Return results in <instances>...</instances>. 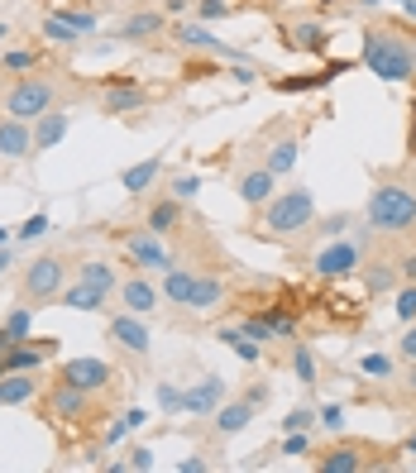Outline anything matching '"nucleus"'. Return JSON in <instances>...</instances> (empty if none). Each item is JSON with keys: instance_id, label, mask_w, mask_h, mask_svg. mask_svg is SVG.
Returning a JSON list of instances; mask_svg holds the SVG:
<instances>
[{"instance_id": "nucleus-1", "label": "nucleus", "mask_w": 416, "mask_h": 473, "mask_svg": "<svg viewBox=\"0 0 416 473\" xmlns=\"http://www.w3.org/2000/svg\"><path fill=\"white\" fill-rule=\"evenodd\" d=\"M359 63H364L378 81H393L397 87V81H412V72H416V48L397 30L373 24V30H364V53H359Z\"/></svg>"}, {"instance_id": "nucleus-2", "label": "nucleus", "mask_w": 416, "mask_h": 473, "mask_svg": "<svg viewBox=\"0 0 416 473\" xmlns=\"http://www.w3.org/2000/svg\"><path fill=\"white\" fill-rule=\"evenodd\" d=\"M364 220L373 234H407L416 230V187L407 182H378L369 191Z\"/></svg>"}, {"instance_id": "nucleus-3", "label": "nucleus", "mask_w": 416, "mask_h": 473, "mask_svg": "<svg viewBox=\"0 0 416 473\" xmlns=\"http://www.w3.org/2000/svg\"><path fill=\"white\" fill-rule=\"evenodd\" d=\"M307 225H316V197H311L307 187L273 191V201L263 206V220H259V230H263V234H277V240L301 234Z\"/></svg>"}, {"instance_id": "nucleus-4", "label": "nucleus", "mask_w": 416, "mask_h": 473, "mask_svg": "<svg viewBox=\"0 0 416 473\" xmlns=\"http://www.w3.org/2000/svg\"><path fill=\"white\" fill-rule=\"evenodd\" d=\"M44 110H53V81L48 77H20L15 87L5 91V115L34 124Z\"/></svg>"}, {"instance_id": "nucleus-5", "label": "nucleus", "mask_w": 416, "mask_h": 473, "mask_svg": "<svg viewBox=\"0 0 416 473\" xmlns=\"http://www.w3.org/2000/svg\"><path fill=\"white\" fill-rule=\"evenodd\" d=\"M24 297H30L34 306H48L53 297H63V283H67V263L63 258H53V254H44V258H34L30 268H24Z\"/></svg>"}, {"instance_id": "nucleus-6", "label": "nucleus", "mask_w": 416, "mask_h": 473, "mask_svg": "<svg viewBox=\"0 0 416 473\" xmlns=\"http://www.w3.org/2000/svg\"><path fill=\"white\" fill-rule=\"evenodd\" d=\"M364 244H369V234H354V240H330L321 254H316V273L321 277H350L359 268V258H364Z\"/></svg>"}, {"instance_id": "nucleus-7", "label": "nucleus", "mask_w": 416, "mask_h": 473, "mask_svg": "<svg viewBox=\"0 0 416 473\" xmlns=\"http://www.w3.org/2000/svg\"><path fill=\"white\" fill-rule=\"evenodd\" d=\"M110 340H115L124 354L144 359L149 350H154V335H149V316H134V311H115V316H110Z\"/></svg>"}, {"instance_id": "nucleus-8", "label": "nucleus", "mask_w": 416, "mask_h": 473, "mask_svg": "<svg viewBox=\"0 0 416 473\" xmlns=\"http://www.w3.org/2000/svg\"><path fill=\"white\" fill-rule=\"evenodd\" d=\"M124 254H130V263L134 268H177L173 263V254L158 244V234L154 230H134V234H124Z\"/></svg>"}, {"instance_id": "nucleus-9", "label": "nucleus", "mask_w": 416, "mask_h": 473, "mask_svg": "<svg viewBox=\"0 0 416 473\" xmlns=\"http://www.w3.org/2000/svg\"><path fill=\"white\" fill-rule=\"evenodd\" d=\"M87 411H91V393H81L77 383L58 378V387L48 393V416H58V421H81Z\"/></svg>"}, {"instance_id": "nucleus-10", "label": "nucleus", "mask_w": 416, "mask_h": 473, "mask_svg": "<svg viewBox=\"0 0 416 473\" xmlns=\"http://www.w3.org/2000/svg\"><path fill=\"white\" fill-rule=\"evenodd\" d=\"M273 187H277V173H268V163L263 168H244L240 182H234V191H240L244 206H254V211H263V206L273 201Z\"/></svg>"}, {"instance_id": "nucleus-11", "label": "nucleus", "mask_w": 416, "mask_h": 473, "mask_svg": "<svg viewBox=\"0 0 416 473\" xmlns=\"http://www.w3.org/2000/svg\"><path fill=\"white\" fill-rule=\"evenodd\" d=\"M63 378L67 383H77L81 393H101V387H110V364H101V359H67L63 364Z\"/></svg>"}, {"instance_id": "nucleus-12", "label": "nucleus", "mask_w": 416, "mask_h": 473, "mask_svg": "<svg viewBox=\"0 0 416 473\" xmlns=\"http://www.w3.org/2000/svg\"><path fill=\"white\" fill-rule=\"evenodd\" d=\"M220 401H225V378H201L183 393V416H216Z\"/></svg>"}, {"instance_id": "nucleus-13", "label": "nucleus", "mask_w": 416, "mask_h": 473, "mask_svg": "<svg viewBox=\"0 0 416 473\" xmlns=\"http://www.w3.org/2000/svg\"><path fill=\"white\" fill-rule=\"evenodd\" d=\"M120 306L134 316H154L158 311V287L149 283V277H120Z\"/></svg>"}, {"instance_id": "nucleus-14", "label": "nucleus", "mask_w": 416, "mask_h": 473, "mask_svg": "<svg viewBox=\"0 0 416 473\" xmlns=\"http://www.w3.org/2000/svg\"><path fill=\"white\" fill-rule=\"evenodd\" d=\"M34 153V124L5 115L0 120V158H30Z\"/></svg>"}, {"instance_id": "nucleus-15", "label": "nucleus", "mask_w": 416, "mask_h": 473, "mask_svg": "<svg viewBox=\"0 0 416 473\" xmlns=\"http://www.w3.org/2000/svg\"><path fill=\"white\" fill-rule=\"evenodd\" d=\"M67 130H72V115L67 110H44V115L34 120V153H44V148H58Z\"/></svg>"}, {"instance_id": "nucleus-16", "label": "nucleus", "mask_w": 416, "mask_h": 473, "mask_svg": "<svg viewBox=\"0 0 416 473\" xmlns=\"http://www.w3.org/2000/svg\"><path fill=\"white\" fill-rule=\"evenodd\" d=\"M340 72H350V63H330V67H321V72H311V77H277L273 87L283 91V96H301V91H321V87H330Z\"/></svg>"}, {"instance_id": "nucleus-17", "label": "nucleus", "mask_w": 416, "mask_h": 473, "mask_svg": "<svg viewBox=\"0 0 416 473\" xmlns=\"http://www.w3.org/2000/svg\"><path fill=\"white\" fill-rule=\"evenodd\" d=\"M173 38H177L183 48H191V53H220V58H234V53H230L225 44H220V38H216L211 30H206L201 20H191V24L183 20V24H177V34H173Z\"/></svg>"}, {"instance_id": "nucleus-18", "label": "nucleus", "mask_w": 416, "mask_h": 473, "mask_svg": "<svg viewBox=\"0 0 416 473\" xmlns=\"http://www.w3.org/2000/svg\"><path fill=\"white\" fill-rule=\"evenodd\" d=\"M149 106V91L134 87V81H110L106 87V110L110 115H130V110H144Z\"/></svg>"}, {"instance_id": "nucleus-19", "label": "nucleus", "mask_w": 416, "mask_h": 473, "mask_svg": "<svg viewBox=\"0 0 416 473\" xmlns=\"http://www.w3.org/2000/svg\"><path fill=\"white\" fill-rule=\"evenodd\" d=\"M34 393H38V373H30V368L0 378V407H24Z\"/></svg>"}, {"instance_id": "nucleus-20", "label": "nucleus", "mask_w": 416, "mask_h": 473, "mask_svg": "<svg viewBox=\"0 0 416 473\" xmlns=\"http://www.w3.org/2000/svg\"><path fill=\"white\" fill-rule=\"evenodd\" d=\"M77 283L101 287L106 297H110V291H120V273H115V263H110V258H87V263L77 268Z\"/></svg>"}, {"instance_id": "nucleus-21", "label": "nucleus", "mask_w": 416, "mask_h": 473, "mask_svg": "<svg viewBox=\"0 0 416 473\" xmlns=\"http://www.w3.org/2000/svg\"><path fill=\"white\" fill-rule=\"evenodd\" d=\"M163 34V10H134L130 20L120 24V38H130V44H144V38Z\"/></svg>"}, {"instance_id": "nucleus-22", "label": "nucleus", "mask_w": 416, "mask_h": 473, "mask_svg": "<svg viewBox=\"0 0 416 473\" xmlns=\"http://www.w3.org/2000/svg\"><path fill=\"white\" fill-rule=\"evenodd\" d=\"M158 173H163V158H144V163H134V168L120 173V187L130 191V197H144V191L158 182Z\"/></svg>"}, {"instance_id": "nucleus-23", "label": "nucleus", "mask_w": 416, "mask_h": 473, "mask_svg": "<svg viewBox=\"0 0 416 473\" xmlns=\"http://www.w3.org/2000/svg\"><path fill=\"white\" fill-rule=\"evenodd\" d=\"M211 421H216L220 435H240V430H244L249 421H254V407H249V401H220Z\"/></svg>"}, {"instance_id": "nucleus-24", "label": "nucleus", "mask_w": 416, "mask_h": 473, "mask_svg": "<svg viewBox=\"0 0 416 473\" xmlns=\"http://www.w3.org/2000/svg\"><path fill=\"white\" fill-rule=\"evenodd\" d=\"M316 469L321 473H359L364 469V450H354V444H335V450H326L316 459Z\"/></svg>"}, {"instance_id": "nucleus-25", "label": "nucleus", "mask_w": 416, "mask_h": 473, "mask_svg": "<svg viewBox=\"0 0 416 473\" xmlns=\"http://www.w3.org/2000/svg\"><path fill=\"white\" fill-rule=\"evenodd\" d=\"M216 340L225 344V350H234V359H240V364H259V359H263V344H259V340H249L244 330L220 325V335H216Z\"/></svg>"}, {"instance_id": "nucleus-26", "label": "nucleus", "mask_w": 416, "mask_h": 473, "mask_svg": "<svg viewBox=\"0 0 416 473\" xmlns=\"http://www.w3.org/2000/svg\"><path fill=\"white\" fill-rule=\"evenodd\" d=\"M177 220H183V201L177 197H163V201H154L149 206V220H144V230H154V234H168Z\"/></svg>"}, {"instance_id": "nucleus-27", "label": "nucleus", "mask_w": 416, "mask_h": 473, "mask_svg": "<svg viewBox=\"0 0 416 473\" xmlns=\"http://www.w3.org/2000/svg\"><path fill=\"white\" fill-rule=\"evenodd\" d=\"M63 306H72V311H101V306L110 301L101 287H87V283H72V287H63Z\"/></svg>"}, {"instance_id": "nucleus-28", "label": "nucleus", "mask_w": 416, "mask_h": 473, "mask_svg": "<svg viewBox=\"0 0 416 473\" xmlns=\"http://www.w3.org/2000/svg\"><path fill=\"white\" fill-rule=\"evenodd\" d=\"M220 301H225V283L220 277H197V291H191L187 311H216Z\"/></svg>"}, {"instance_id": "nucleus-29", "label": "nucleus", "mask_w": 416, "mask_h": 473, "mask_svg": "<svg viewBox=\"0 0 416 473\" xmlns=\"http://www.w3.org/2000/svg\"><path fill=\"white\" fill-rule=\"evenodd\" d=\"M191 291H197V273H187V268H168V277H163V297L177 301V306H187V301H191Z\"/></svg>"}, {"instance_id": "nucleus-30", "label": "nucleus", "mask_w": 416, "mask_h": 473, "mask_svg": "<svg viewBox=\"0 0 416 473\" xmlns=\"http://www.w3.org/2000/svg\"><path fill=\"white\" fill-rule=\"evenodd\" d=\"M297 153H301V144H297L293 134H287V139H277V144L268 148V173H277V177H283V173H293V168H297Z\"/></svg>"}, {"instance_id": "nucleus-31", "label": "nucleus", "mask_w": 416, "mask_h": 473, "mask_svg": "<svg viewBox=\"0 0 416 473\" xmlns=\"http://www.w3.org/2000/svg\"><path fill=\"white\" fill-rule=\"evenodd\" d=\"M293 48H301V53H326V48H330L326 24H297V30H293Z\"/></svg>"}, {"instance_id": "nucleus-32", "label": "nucleus", "mask_w": 416, "mask_h": 473, "mask_svg": "<svg viewBox=\"0 0 416 473\" xmlns=\"http://www.w3.org/2000/svg\"><path fill=\"white\" fill-rule=\"evenodd\" d=\"M44 38H48V44H72V38H81V34H77L72 24H67V20L58 15V10H53V15L44 20Z\"/></svg>"}, {"instance_id": "nucleus-33", "label": "nucleus", "mask_w": 416, "mask_h": 473, "mask_svg": "<svg viewBox=\"0 0 416 473\" xmlns=\"http://www.w3.org/2000/svg\"><path fill=\"white\" fill-rule=\"evenodd\" d=\"M364 283H369V291H393L397 287V268L393 263H373V268L364 273Z\"/></svg>"}, {"instance_id": "nucleus-34", "label": "nucleus", "mask_w": 416, "mask_h": 473, "mask_svg": "<svg viewBox=\"0 0 416 473\" xmlns=\"http://www.w3.org/2000/svg\"><path fill=\"white\" fill-rule=\"evenodd\" d=\"M293 373L301 383H316V354L307 350V344H293Z\"/></svg>"}, {"instance_id": "nucleus-35", "label": "nucleus", "mask_w": 416, "mask_h": 473, "mask_svg": "<svg viewBox=\"0 0 416 473\" xmlns=\"http://www.w3.org/2000/svg\"><path fill=\"white\" fill-rule=\"evenodd\" d=\"M311 426H321V411L316 407H293L283 416V430H311Z\"/></svg>"}, {"instance_id": "nucleus-36", "label": "nucleus", "mask_w": 416, "mask_h": 473, "mask_svg": "<svg viewBox=\"0 0 416 473\" xmlns=\"http://www.w3.org/2000/svg\"><path fill=\"white\" fill-rule=\"evenodd\" d=\"M53 225H48V215L44 211H34L30 220H24V225L15 230V240H24V244H34V240H44V234H48Z\"/></svg>"}, {"instance_id": "nucleus-37", "label": "nucleus", "mask_w": 416, "mask_h": 473, "mask_svg": "<svg viewBox=\"0 0 416 473\" xmlns=\"http://www.w3.org/2000/svg\"><path fill=\"white\" fill-rule=\"evenodd\" d=\"M393 311H397V321H416V283H407V287H397V301H393Z\"/></svg>"}, {"instance_id": "nucleus-38", "label": "nucleus", "mask_w": 416, "mask_h": 473, "mask_svg": "<svg viewBox=\"0 0 416 473\" xmlns=\"http://www.w3.org/2000/svg\"><path fill=\"white\" fill-rule=\"evenodd\" d=\"M58 15L72 24L77 34H96V24H101V20H96V10H72V5H67V10H58Z\"/></svg>"}, {"instance_id": "nucleus-39", "label": "nucleus", "mask_w": 416, "mask_h": 473, "mask_svg": "<svg viewBox=\"0 0 416 473\" xmlns=\"http://www.w3.org/2000/svg\"><path fill=\"white\" fill-rule=\"evenodd\" d=\"M5 330H10L15 340H30V335H34V316L20 306V311H10V316H5Z\"/></svg>"}, {"instance_id": "nucleus-40", "label": "nucleus", "mask_w": 416, "mask_h": 473, "mask_svg": "<svg viewBox=\"0 0 416 473\" xmlns=\"http://www.w3.org/2000/svg\"><path fill=\"white\" fill-rule=\"evenodd\" d=\"M359 368H364L369 378H393V359H387V354H364V359H359Z\"/></svg>"}, {"instance_id": "nucleus-41", "label": "nucleus", "mask_w": 416, "mask_h": 473, "mask_svg": "<svg viewBox=\"0 0 416 473\" xmlns=\"http://www.w3.org/2000/svg\"><path fill=\"white\" fill-rule=\"evenodd\" d=\"M197 191H201V177H197V173L173 177V197H177V201H197Z\"/></svg>"}, {"instance_id": "nucleus-42", "label": "nucleus", "mask_w": 416, "mask_h": 473, "mask_svg": "<svg viewBox=\"0 0 416 473\" xmlns=\"http://www.w3.org/2000/svg\"><path fill=\"white\" fill-rule=\"evenodd\" d=\"M283 454H293V459L311 454V430H287V440H283Z\"/></svg>"}, {"instance_id": "nucleus-43", "label": "nucleus", "mask_w": 416, "mask_h": 473, "mask_svg": "<svg viewBox=\"0 0 416 473\" xmlns=\"http://www.w3.org/2000/svg\"><path fill=\"white\" fill-rule=\"evenodd\" d=\"M124 469H134V473L154 469V450H149V444H134V450L124 454Z\"/></svg>"}, {"instance_id": "nucleus-44", "label": "nucleus", "mask_w": 416, "mask_h": 473, "mask_svg": "<svg viewBox=\"0 0 416 473\" xmlns=\"http://www.w3.org/2000/svg\"><path fill=\"white\" fill-rule=\"evenodd\" d=\"M321 430H330V435H340V430H344V407H340V401L321 407Z\"/></svg>"}, {"instance_id": "nucleus-45", "label": "nucleus", "mask_w": 416, "mask_h": 473, "mask_svg": "<svg viewBox=\"0 0 416 473\" xmlns=\"http://www.w3.org/2000/svg\"><path fill=\"white\" fill-rule=\"evenodd\" d=\"M158 407L168 416H177V411H183V393H177L173 383H158Z\"/></svg>"}, {"instance_id": "nucleus-46", "label": "nucleus", "mask_w": 416, "mask_h": 473, "mask_svg": "<svg viewBox=\"0 0 416 473\" xmlns=\"http://www.w3.org/2000/svg\"><path fill=\"white\" fill-rule=\"evenodd\" d=\"M197 15L201 20H225L230 5H225V0H197Z\"/></svg>"}, {"instance_id": "nucleus-47", "label": "nucleus", "mask_w": 416, "mask_h": 473, "mask_svg": "<svg viewBox=\"0 0 416 473\" xmlns=\"http://www.w3.org/2000/svg\"><path fill=\"white\" fill-rule=\"evenodd\" d=\"M350 225H354L350 215H330V220H321V234H326V240H340V234L350 230Z\"/></svg>"}, {"instance_id": "nucleus-48", "label": "nucleus", "mask_w": 416, "mask_h": 473, "mask_svg": "<svg viewBox=\"0 0 416 473\" xmlns=\"http://www.w3.org/2000/svg\"><path fill=\"white\" fill-rule=\"evenodd\" d=\"M5 67H10V72H30V67H34V53H24V48L5 53Z\"/></svg>"}, {"instance_id": "nucleus-49", "label": "nucleus", "mask_w": 416, "mask_h": 473, "mask_svg": "<svg viewBox=\"0 0 416 473\" xmlns=\"http://www.w3.org/2000/svg\"><path fill=\"white\" fill-rule=\"evenodd\" d=\"M244 401H249V407H268V383H254V387H249V393H244Z\"/></svg>"}, {"instance_id": "nucleus-50", "label": "nucleus", "mask_w": 416, "mask_h": 473, "mask_svg": "<svg viewBox=\"0 0 416 473\" xmlns=\"http://www.w3.org/2000/svg\"><path fill=\"white\" fill-rule=\"evenodd\" d=\"M397 350H402V359H412V364H416V321L407 325V335H402V344H397Z\"/></svg>"}, {"instance_id": "nucleus-51", "label": "nucleus", "mask_w": 416, "mask_h": 473, "mask_svg": "<svg viewBox=\"0 0 416 473\" xmlns=\"http://www.w3.org/2000/svg\"><path fill=\"white\" fill-rule=\"evenodd\" d=\"M254 77H259V72H254V67H244V63H234V67H230V81H234V87H249Z\"/></svg>"}, {"instance_id": "nucleus-52", "label": "nucleus", "mask_w": 416, "mask_h": 473, "mask_svg": "<svg viewBox=\"0 0 416 473\" xmlns=\"http://www.w3.org/2000/svg\"><path fill=\"white\" fill-rule=\"evenodd\" d=\"M177 473H206V459H201V454H187V459H177Z\"/></svg>"}, {"instance_id": "nucleus-53", "label": "nucleus", "mask_w": 416, "mask_h": 473, "mask_svg": "<svg viewBox=\"0 0 416 473\" xmlns=\"http://www.w3.org/2000/svg\"><path fill=\"white\" fill-rule=\"evenodd\" d=\"M124 435H130V421H124V416H120V421H115V426L106 430V444H120Z\"/></svg>"}, {"instance_id": "nucleus-54", "label": "nucleus", "mask_w": 416, "mask_h": 473, "mask_svg": "<svg viewBox=\"0 0 416 473\" xmlns=\"http://www.w3.org/2000/svg\"><path fill=\"white\" fill-rule=\"evenodd\" d=\"M124 421H130V430H139V426L149 421V411L144 407H130V411H124Z\"/></svg>"}, {"instance_id": "nucleus-55", "label": "nucleus", "mask_w": 416, "mask_h": 473, "mask_svg": "<svg viewBox=\"0 0 416 473\" xmlns=\"http://www.w3.org/2000/svg\"><path fill=\"white\" fill-rule=\"evenodd\" d=\"M15 344H20V340H15V335H10V330H5V325H0V359H5L10 350H15Z\"/></svg>"}, {"instance_id": "nucleus-56", "label": "nucleus", "mask_w": 416, "mask_h": 473, "mask_svg": "<svg viewBox=\"0 0 416 473\" xmlns=\"http://www.w3.org/2000/svg\"><path fill=\"white\" fill-rule=\"evenodd\" d=\"M402 277H407V283H416V249H412L407 258H402Z\"/></svg>"}, {"instance_id": "nucleus-57", "label": "nucleus", "mask_w": 416, "mask_h": 473, "mask_svg": "<svg viewBox=\"0 0 416 473\" xmlns=\"http://www.w3.org/2000/svg\"><path fill=\"white\" fill-rule=\"evenodd\" d=\"M10 263H15V254H10V244H5V249H0V277L10 273Z\"/></svg>"}, {"instance_id": "nucleus-58", "label": "nucleus", "mask_w": 416, "mask_h": 473, "mask_svg": "<svg viewBox=\"0 0 416 473\" xmlns=\"http://www.w3.org/2000/svg\"><path fill=\"white\" fill-rule=\"evenodd\" d=\"M163 10H168V15H183V10H187V0H168Z\"/></svg>"}, {"instance_id": "nucleus-59", "label": "nucleus", "mask_w": 416, "mask_h": 473, "mask_svg": "<svg viewBox=\"0 0 416 473\" xmlns=\"http://www.w3.org/2000/svg\"><path fill=\"white\" fill-rule=\"evenodd\" d=\"M402 10H407V15L416 20V0H402Z\"/></svg>"}, {"instance_id": "nucleus-60", "label": "nucleus", "mask_w": 416, "mask_h": 473, "mask_svg": "<svg viewBox=\"0 0 416 473\" xmlns=\"http://www.w3.org/2000/svg\"><path fill=\"white\" fill-rule=\"evenodd\" d=\"M5 244H10V230H5V225H0V249H5Z\"/></svg>"}, {"instance_id": "nucleus-61", "label": "nucleus", "mask_w": 416, "mask_h": 473, "mask_svg": "<svg viewBox=\"0 0 416 473\" xmlns=\"http://www.w3.org/2000/svg\"><path fill=\"white\" fill-rule=\"evenodd\" d=\"M407 454H416V430H412V440H407Z\"/></svg>"}, {"instance_id": "nucleus-62", "label": "nucleus", "mask_w": 416, "mask_h": 473, "mask_svg": "<svg viewBox=\"0 0 416 473\" xmlns=\"http://www.w3.org/2000/svg\"><path fill=\"white\" fill-rule=\"evenodd\" d=\"M359 5H364V10H373V5H383V0H359Z\"/></svg>"}, {"instance_id": "nucleus-63", "label": "nucleus", "mask_w": 416, "mask_h": 473, "mask_svg": "<svg viewBox=\"0 0 416 473\" xmlns=\"http://www.w3.org/2000/svg\"><path fill=\"white\" fill-rule=\"evenodd\" d=\"M407 387H412V393H416V364H412V378H407Z\"/></svg>"}, {"instance_id": "nucleus-64", "label": "nucleus", "mask_w": 416, "mask_h": 473, "mask_svg": "<svg viewBox=\"0 0 416 473\" xmlns=\"http://www.w3.org/2000/svg\"><path fill=\"white\" fill-rule=\"evenodd\" d=\"M5 34H10V24H0V44H5Z\"/></svg>"}]
</instances>
